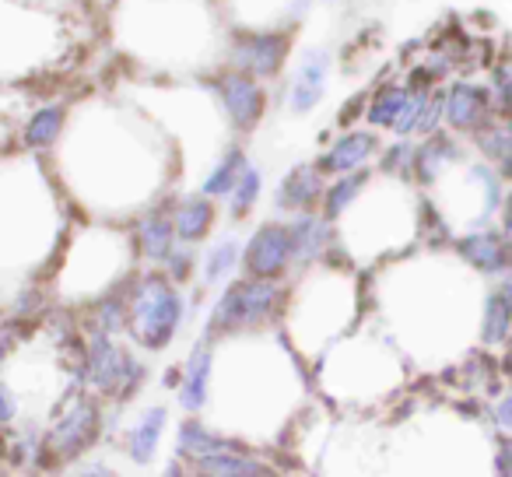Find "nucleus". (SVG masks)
I'll return each mask as SVG.
<instances>
[{
	"instance_id": "obj_17",
	"label": "nucleus",
	"mask_w": 512,
	"mask_h": 477,
	"mask_svg": "<svg viewBox=\"0 0 512 477\" xmlns=\"http://www.w3.org/2000/svg\"><path fill=\"white\" fill-rule=\"evenodd\" d=\"M172 221H176V235L183 239V243H200L207 232H211L214 225V207L211 200L200 193V197H186L183 204L176 207V214H172Z\"/></svg>"
},
{
	"instance_id": "obj_22",
	"label": "nucleus",
	"mask_w": 512,
	"mask_h": 477,
	"mask_svg": "<svg viewBox=\"0 0 512 477\" xmlns=\"http://www.w3.org/2000/svg\"><path fill=\"white\" fill-rule=\"evenodd\" d=\"M411 102H414V95H407L404 88H386V92L372 102L369 123H376V127H400L407 109H411Z\"/></svg>"
},
{
	"instance_id": "obj_6",
	"label": "nucleus",
	"mask_w": 512,
	"mask_h": 477,
	"mask_svg": "<svg viewBox=\"0 0 512 477\" xmlns=\"http://www.w3.org/2000/svg\"><path fill=\"white\" fill-rule=\"evenodd\" d=\"M211 376H214V341L200 337L190 348L183 365V386H179V407L190 418H197L211 400Z\"/></svg>"
},
{
	"instance_id": "obj_20",
	"label": "nucleus",
	"mask_w": 512,
	"mask_h": 477,
	"mask_svg": "<svg viewBox=\"0 0 512 477\" xmlns=\"http://www.w3.org/2000/svg\"><path fill=\"white\" fill-rule=\"evenodd\" d=\"M442 113H446V120L453 123L456 130H470V127H477L484 116V95L470 85H456L453 92L446 95Z\"/></svg>"
},
{
	"instance_id": "obj_34",
	"label": "nucleus",
	"mask_w": 512,
	"mask_h": 477,
	"mask_svg": "<svg viewBox=\"0 0 512 477\" xmlns=\"http://www.w3.org/2000/svg\"><path fill=\"white\" fill-rule=\"evenodd\" d=\"M495 85H498V92H502V102H509L512 106V64H505L502 71H498Z\"/></svg>"
},
{
	"instance_id": "obj_19",
	"label": "nucleus",
	"mask_w": 512,
	"mask_h": 477,
	"mask_svg": "<svg viewBox=\"0 0 512 477\" xmlns=\"http://www.w3.org/2000/svg\"><path fill=\"white\" fill-rule=\"evenodd\" d=\"M512 337V309L505 306V299L498 292H491L484 299L481 313V344L484 348H505Z\"/></svg>"
},
{
	"instance_id": "obj_4",
	"label": "nucleus",
	"mask_w": 512,
	"mask_h": 477,
	"mask_svg": "<svg viewBox=\"0 0 512 477\" xmlns=\"http://www.w3.org/2000/svg\"><path fill=\"white\" fill-rule=\"evenodd\" d=\"M281 309V288L274 281H232L225 292L218 295L211 316H207L204 337L214 341V337L225 334H246L253 327H264L274 313Z\"/></svg>"
},
{
	"instance_id": "obj_7",
	"label": "nucleus",
	"mask_w": 512,
	"mask_h": 477,
	"mask_svg": "<svg viewBox=\"0 0 512 477\" xmlns=\"http://www.w3.org/2000/svg\"><path fill=\"white\" fill-rule=\"evenodd\" d=\"M232 449H246L239 439H228L221 435L218 428H211L204 418H186L176 432V453L183 463H200L207 456H218V453H232Z\"/></svg>"
},
{
	"instance_id": "obj_13",
	"label": "nucleus",
	"mask_w": 512,
	"mask_h": 477,
	"mask_svg": "<svg viewBox=\"0 0 512 477\" xmlns=\"http://www.w3.org/2000/svg\"><path fill=\"white\" fill-rule=\"evenodd\" d=\"M323 193V183H320V172L309 169V165H299L292 169L278 186V207L281 211H299V214H309V207L316 204V197Z\"/></svg>"
},
{
	"instance_id": "obj_12",
	"label": "nucleus",
	"mask_w": 512,
	"mask_h": 477,
	"mask_svg": "<svg viewBox=\"0 0 512 477\" xmlns=\"http://www.w3.org/2000/svg\"><path fill=\"white\" fill-rule=\"evenodd\" d=\"M176 221L162 211H151L141 218L137 225V243H141V253L148 260H158V264H169V257L176 253Z\"/></svg>"
},
{
	"instance_id": "obj_27",
	"label": "nucleus",
	"mask_w": 512,
	"mask_h": 477,
	"mask_svg": "<svg viewBox=\"0 0 512 477\" xmlns=\"http://www.w3.org/2000/svg\"><path fill=\"white\" fill-rule=\"evenodd\" d=\"M130 330V302L123 299H106L99 309H95V330L92 334H102V337H116Z\"/></svg>"
},
{
	"instance_id": "obj_38",
	"label": "nucleus",
	"mask_w": 512,
	"mask_h": 477,
	"mask_svg": "<svg viewBox=\"0 0 512 477\" xmlns=\"http://www.w3.org/2000/svg\"><path fill=\"white\" fill-rule=\"evenodd\" d=\"M495 292L502 295V299H505V306L512 309V267L502 274V278H498V288H495Z\"/></svg>"
},
{
	"instance_id": "obj_8",
	"label": "nucleus",
	"mask_w": 512,
	"mask_h": 477,
	"mask_svg": "<svg viewBox=\"0 0 512 477\" xmlns=\"http://www.w3.org/2000/svg\"><path fill=\"white\" fill-rule=\"evenodd\" d=\"M456 250H460V257L467 260L470 267H477L481 274H491V278H502L512 267L509 243H505L498 232H484V228L481 232H470L456 243Z\"/></svg>"
},
{
	"instance_id": "obj_23",
	"label": "nucleus",
	"mask_w": 512,
	"mask_h": 477,
	"mask_svg": "<svg viewBox=\"0 0 512 477\" xmlns=\"http://www.w3.org/2000/svg\"><path fill=\"white\" fill-rule=\"evenodd\" d=\"M453 158H456V144L449 141V137H432L425 148H418L414 165H418V176L425 179V183H432V179L442 172V165H449Z\"/></svg>"
},
{
	"instance_id": "obj_9",
	"label": "nucleus",
	"mask_w": 512,
	"mask_h": 477,
	"mask_svg": "<svg viewBox=\"0 0 512 477\" xmlns=\"http://www.w3.org/2000/svg\"><path fill=\"white\" fill-rule=\"evenodd\" d=\"M165 425H169V411H165V407H148V411L137 414L134 428L127 432V456L137 467H148L158 456Z\"/></svg>"
},
{
	"instance_id": "obj_26",
	"label": "nucleus",
	"mask_w": 512,
	"mask_h": 477,
	"mask_svg": "<svg viewBox=\"0 0 512 477\" xmlns=\"http://www.w3.org/2000/svg\"><path fill=\"white\" fill-rule=\"evenodd\" d=\"M365 179H369V176H362V172H351V176L337 179V183L330 186L327 197H323V204H327V221L341 218V214L348 211L351 200H355L358 193L365 190Z\"/></svg>"
},
{
	"instance_id": "obj_37",
	"label": "nucleus",
	"mask_w": 512,
	"mask_h": 477,
	"mask_svg": "<svg viewBox=\"0 0 512 477\" xmlns=\"http://www.w3.org/2000/svg\"><path fill=\"white\" fill-rule=\"evenodd\" d=\"M411 158V151L400 144V148H393L390 155H386V172H393V169H404V162Z\"/></svg>"
},
{
	"instance_id": "obj_11",
	"label": "nucleus",
	"mask_w": 512,
	"mask_h": 477,
	"mask_svg": "<svg viewBox=\"0 0 512 477\" xmlns=\"http://www.w3.org/2000/svg\"><path fill=\"white\" fill-rule=\"evenodd\" d=\"M200 477H281L271 463L256 460L249 449H232V453L207 456L200 463H190Z\"/></svg>"
},
{
	"instance_id": "obj_14",
	"label": "nucleus",
	"mask_w": 512,
	"mask_h": 477,
	"mask_svg": "<svg viewBox=\"0 0 512 477\" xmlns=\"http://www.w3.org/2000/svg\"><path fill=\"white\" fill-rule=\"evenodd\" d=\"M221 99H225V109L235 120V127L249 130L256 123V116H260V92H256V85L246 74H228L221 81Z\"/></svg>"
},
{
	"instance_id": "obj_24",
	"label": "nucleus",
	"mask_w": 512,
	"mask_h": 477,
	"mask_svg": "<svg viewBox=\"0 0 512 477\" xmlns=\"http://www.w3.org/2000/svg\"><path fill=\"white\" fill-rule=\"evenodd\" d=\"M481 151L498 165V176L512 179V127H491L481 134Z\"/></svg>"
},
{
	"instance_id": "obj_36",
	"label": "nucleus",
	"mask_w": 512,
	"mask_h": 477,
	"mask_svg": "<svg viewBox=\"0 0 512 477\" xmlns=\"http://www.w3.org/2000/svg\"><path fill=\"white\" fill-rule=\"evenodd\" d=\"M74 477H116V470L106 467V463H85Z\"/></svg>"
},
{
	"instance_id": "obj_5",
	"label": "nucleus",
	"mask_w": 512,
	"mask_h": 477,
	"mask_svg": "<svg viewBox=\"0 0 512 477\" xmlns=\"http://www.w3.org/2000/svg\"><path fill=\"white\" fill-rule=\"evenodd\" d=\"M295 260V243H292V228L288 225H260L256 235L246 243L242 250V267L253 281H274L288 271V264Z\"/></svg>"
},
{
	"instance_id": "obj_30",
	"label": "nucleus",
	"mask_w": 512,
	"mask_h": 477,
	"mask_svg": "<svg viewBox=\"0 0 512 477\" xmlns=\"http://www.w3.org/2000/svg\"><path fill=\"white\" fill-rule=\"evenodd\" d=\"M491 421H495V428L502 435H512V390L495 397V404H491Z\"/></svg>"
},
{
	"instance_id": "obj_35",
	"label": "nucleus",
	"mask_w": 512,
	"mask_h": 477,
	"mask_svg": "<svg viewBox=\"0 0 512 477\" xmlns=\"http://www.w3.org/2000/svg\"><path fill=\"white\" fill-rule=\"evenodd\" d=\"M502 239L512 246V193H505V204H502Z\"/></svg>"
},
{
	"instance_id": "obj_3",
	"label": "nucleus",
	"mask_w": 512,
	"mask_h": 477,
	"mask_svg": "<svg viewBox=\"0 0 512 477\" xmlns=\"http://www.w3.org/2000/svg\"><path fill=\"white\" fill-rule=\"evenodd\" d=\"M148 379V365L134 355L130 348H123L116 337L92 334L88 337V362H85V386L95 390L102 400L113 404H127L144 390Z\"/></svg>"
},
{
	"instance_id": "obj_10",
	"label": "nucleus",
	"mask_w": 512,
	"mask_h": 477,
	"mask_svg": "<svg viewBox=\"0 0 512 477\" xmlns=\"http://www.w3.org/2000/svg\"><path fill=\"white\" fill-rule=\"evenodd\" d=\"M327 67H330L327 50H309L306 57H302L299 71H295V81H292V109L295 113H306V109H313L316 102L323 99V88H327Z\"/></svg>"
},
{
	"instance_id": "obj_1",
	"label": "nucleus",
	"mask_w": 512,
	"mask_h": 477,
	"mask_svg": "<svg viewBox=\"0 0 512 477\" xmlns=\"http://www.w3.org/2000/svg\"><path fill=\"white\" fill-rule=\"evenodd\" d=\"M183 295L162 274H144L130 295V337L144 351H162L183 327Z\"/></svg>"
},
{
	"instance_id": "obj_25",
	"label": "nucleus",
	"mask_w": 512,
	"mask_h": 477,
	"mask_svg": "<svg viewBox=\"0 0 512 477\" xmlns=\"http://www.w3.org/2000/svg\"><path fill=\"white\" fill-rule=\"evenodd\" d=\"M235 264H242L239 243H235V239H221V243L204 257V281L207 285H218V281H225L228 274L235 271Z\"/></svg>"
},
{
	"instance_id": "obj_33",
	"label": "nucleus",
	"mask_w": 512,
	"mask_h": 477,
	"mask_svg": "<svg viewBox=\"0 0 512 477\" xmlns=\"http://www.w3.org/2000/svg\"><path fill=\"white\" fill-rule=\"evenodd\" d=\"M15 418H18L15 390H11V386H0V421H4V425H15Z\"/></svg>"
},
{
	"instance_id": "obj_18",
	"label": "nucleus",
	"mask_w": 512,
	"mask_h": 477,
	"mask_svg": "<svg viewBox=\"0 0 512 477\" xmlns=\"http://www.w3.org/2000/svg\"><path fill=\"white\" fill-rule=\"evenodd\" d=\"M372 151H376V137H372V134H344L341 141L327 151V158H323V169L351 172V169H358V165L369 162Z\"/></svg>"
},
{
	"instance_id": "obj_2",
	"label": "nucleus",
	"mask_w": 512,
	"mask_h": 477,
	"mask_svg": "<svg viewBox=\"0 0 512 477\" xmlns=\"http://www.w3.org/2000/svg\"><path fill=\"white\" fill-rule=\"evenodd\" d=\"M102 432V407L92 393L71 386L64 400L53 407V421L46 428V467L74 463L99 442Z\"/></svg>"
},
{
	"instance_id": "obj_28",
	"label": "nucleus",
	"mask_w": 512,
	"mask_h": 477,
	"mask_svg": "<svg viewBox=\"0 0 512 477\" xmlns=\"http://www.w3.org/2000/svg\"><path fill=\"white\" fill-rule=\"evenodd\" d=\"M60 123H64L60 109H43V113H36L29 120V127H25V144H29V148H46V144H53L60 134Z\"/></svg>"
},
{
	"instance_id": "obj_21",
	"label": "nucleus",
	"mask_w": 512,
	"mask_h": 477,
	"mask_svg": "<svg viewBox=\"0 0 512 477\" xmlns=\"http://www.w3.org/2000/svg\"><path fill=\"white\" fill-rule=\"evenodd\" d=\"M246 155L239 148H228L225 158L214 165V172L204 179V197H232V190L239 186L242 172H246Z\"/></svg>"
},
{
	"instance_id": "obj_29",
	"label": "nucleus",
	"mask_w": 512,
	"mask_h": 477,
	"mask_svg": "<svg viewBox=\"0 0 512 477\" xmlns=\"http://www.w3.org/2000/svg\"><path fill=\"white\" fill-rule=\"evenodd\" d=\"M260 186H264V176H260V169H253V165H249V169L242 172L239 186L232 190V197H228V211H232V218L249 214V207H253L256 197H260Z\"/></svg>"
},
{
	"instance_id": "obj_16",
	"label": "nucleus",
	"mask_w": 512,
	"mask_h": 477,
	"mask_svg": "<svg viewBox=\"0 0 512 477\" xmlns=\"http://www.w3.org/2000/svg\"><path fill=\"white\" fill-rule=\"evenodd\" d=\"M292 243H295V264H313L330 243V225L327 218H316V214H299L292 221Z\"/></svg>"
},
{
	"instance_id": "obj_31",
	"label": "nucleus",
	"mask_w": 512,
	"mask_h": 477,
	"mask_svg": "<svg viewBox=\"0 0 512 477\" xmlns=\"http://www.w3.org/2000/svg\"><path fill=\"white\" fill-rule=\"evenodd\" d=\"M495 474L498 477H512V435H502L495 449Z\"/></svg>"
},
{
	"instance_id": "obj_15",
	"label": "nucleus",
	"mask_w": 512,
	"mask_h": 477,
	"mask_svg": "<svg viewBox=\"0 0 512 477\" xmlns=\"http://www.w3.org/2000/svg\"><path fill=\"white\" fill-rule=\"evenodd\" d=\"M281 57H285V39L281 36H253L235 50V64L260 74V78L278 74Z\"/></svg>"
},
{
	"instance_id": "obj_32",
	"label": "nucleus",
	"mask_w": 512,
	"mask_h": 477,
	"mask_svg": "<svg viewBox=\"0 0 512 477\" xmlns=\"http://www.w3.org/2000/svg\"><path fill=\"white\" fill-rule=\"evenodd\" d=\"M165 267H169V278H172V281H186V278H190L193 257H190L186 250H176V253L169 257V264H165Z\"/></svg>"
}]
</instances>
